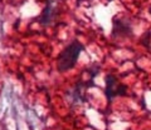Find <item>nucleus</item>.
<instances>
[{
	"instance_id": "nucleus-1",
	"label": "nucleus",
	"mask_w": 151,
	"mask_h": 130,
	"mask_svg": "<svg viewBox=\"0 0 151 130\" xmlns=\"http://www.w3.org/2000/svg\"><path fill=\"white\" fill-rule=\"evenodd\" d=\"M88 71V78L87 79H79L76 81V84L73 88L68 91V96H69V101L70 104H78V103H86L87 101V96H86V91L89 88H94L96 83H94V78L98 75L100 73V65L92 64L89 68H87Z\"/></svg>"
},
{
	"instance_id": "nucleus-4",
	"label": "nucleus",
	"mask_w": 151,
	"mask_h": 130,
	"mask_svg": "<svg viewBox=\"0 0 151 130\" xmlns=\"http://www.w3.org/2000/svg\"><path fill=\"white\" fill-rule=\"evenodd\" d=\"M132 35L131 23L126 19H115L112 26V38L115 39H125Z\"/></svg>"
},
{
	"instance_id": "nucleus-3",
	"label": "nucleus",
	"mask_w": 151,
	"mask_h": 130,
	"mask_svg": "<svg viewBox=\"0 0 151 130\" xmlns=\"http://www.w3.org/2000/svg\"><path fill=\"white\" fill-rule=\"evenodd\" d=\"M105 95L107 99V103L110 105L115 98L126 96L127 95V86L117 79L113 74H107L105 78Z\"/></svg>"
},
{
	"instance_id": "nucleus-2",
	"label": "nucleus",
	"mask_w": 151,
	"mask_h": 130,
	"mask_svg": "<svg viewBox=\"0 0 151 130\" xmlns=\"http://www.w3.org/2000/svg\"><path fill=\"white\" fill-rule=\"evenodd\" d=\"M83 50L84 45L78 39H73L57 57V70L59 73L72 70Z\"/></svg>"
},
{
	"instance_id": "nucleus-5",
	"label": "nucleus",
	"mask_w": 151,
	"mask_h": 130,
	"mask_svg": "<svg viewBox=\"0 0 151 130\" xmlns=\"http://www.w3.org/2000/svg\"><path fill=\"white\" fill-rule=\"evenodd\" d=\"M53 8H52V1L50 0H48V4H47V8L43 10V13H42V15L39 18V21L42 23V24L44 25H49L52 20L54 19V14H53Z\"/></svg>"
},
{
	"instance_id": "nucleus-6",
	"label": "nucleus",
	"mask_w": 151,
	"mask_h": 130,
	"mask_svg": "<svg viewBox=\"0 0 151 130\" xmlns=\"http://www.w3.org/2000/svg\"><path fill=\"white\" fill-rule=\"evenodd\" d=\"M140 41L146 49H151V29L147 30L146 32H144V35L141 36Z\"/></svg>"
}]
</instances>
